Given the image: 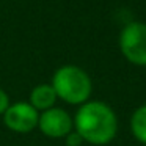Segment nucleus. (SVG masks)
Masks as SVG:
<instances>
[{
	"instance_id": "nucleus-2",
	"label": "nucleus",
	"mask_w": 146,
	"mask_h": 146,
	"mask_svg": "<svg viewBox=\"0 0 146 146\" xmlns=\"http://www.w3.org/2000/svg\"><path fill=\"white\" fill-rule=\"evenodd\" d=\"M52 88L60 101L68 105H77L88 102L93 94V80L83 68L76 64H63L57 68L50 80Z\"/></svg>"
},
{
	"instance_id": "nucleus-7",
	"label": "nucleus",
	"mask_w": 146,
	"mask_h": 146,
	"mask_svg": "<svg viewBox=\"0 0 146 146\" xmlns=\"http://www.w3.org/2000/svg\"><path fill=\"white\" fill-rule=\"evenodd\" d=\"M129 129L138 143L146 146V104L137 107L129 119Z\"/></svg>"
},
{
	"instance_id": "nucleus-3",
	"label": "nucleus",
	"mask_w": 146,
	"mask_h": 146,
	"mask_svg": "<svg viewBox=\"0 0 146 146\" xmlns=\"http://www.w3.org/2000/svg\"><path fill=\"white\" fill-rule=\"evenodd\" d=\"M119 52L133 66L146 68V24L140 21L127 22L118 38Z\"/></svg>"
},
{
	"instance_id": "nucleus-1",
	"label": "nucleus",
	"mask_w": 146,
	"mask_h": 146,
	"mask_svg": "<svg viewBox=\"0 0 146 146\" xmlns=\"http://www.w3.org/2000/svg\"><path fill=\"white\" fill-rule=\"evenodd\" d=\"M72 119L74 130L82 135L85 143L93 146H105L113 141L119 127L118 116L111 105L94 99L80 105Z\"/></svg>"
},
{
	"instance_id": "nucleus-9",
	"label": "nucleus",
	"mask_w": 146,
	"mask_h": 146,
	"mask_svg": "<svg viewBox=\"0 0 146 146\" xmlns=\"http://www.w3.org/2000/svg\"><path fill=\"white\" fill-rule=\"evenodd\" d=\"M10 105H11V101H10L8 93L3 88H0V116H3V113L7 111V108Z\"/></svg>"
},
{
	"instance_id": "nucleus-5",
	"label": "nucleus",
	"mask_w": 146,
	"mask_h": 146,
	"mask_svg": "<svg viewBox=\"0 0 146 146\" xmlns=\"http://www.w3.org/2000/svg\"><path fill=\"white\" fill-rule=\"evenodd\" d=\"M3 124L14 133H30L38 127V110L29 104V101L13 102L3 113Z\"/></svg>"
},
{
	"instance_id": "nucleus-4",
	"label": "nucleus",
	"mask_w": 146,
	"mask_h": 146,
	"mask_svg": "<svg viewBox=\"0 0 146 146\" xmlns=\"http://www.w3.org/2000/svg\"><path fill=\"white\" fill-rule=\"evenodd\" d=\"M36 129L47 138L63 140L71 130H74V119L64 108L52 107L39 113Z\"/></svg>"
},
{
	"instance_id": "nucleus-8",
	"label": "nucleus",
	"mask_w": 146,
	"mask_h": 146,
	"mask_svg": "<svg viewBox=\"0 0 146 146\" xmlns=\"http://www.w3.org/2000/svg\"><path fill=\"white\" fill-rule=\"evenodd\" d=\"M63 140H64V145L66 146H82L85 143V140L82 138V135L77 130H71Z\"/></svg>"
},
{
	"instance_id": "nucleus-6",
	"label": "nucleus",
	"mask_w": 146,
	"mask_h": 146,
	"mask_svg": "<svg viewBox=\"0 0 146 146\" xmlns=\"http://www.w3.org/2000/svg\"><path fill=\"white\" fill-rule=\"evenodd\" d=\"M57 101H58V98L50 83H39V85H36L30 91V96H29V104L35 110H38V113L55 107Z\"/></svg>"
}]
</instances>
